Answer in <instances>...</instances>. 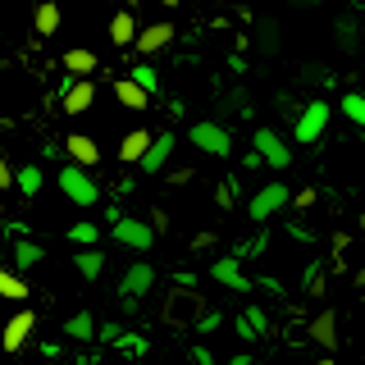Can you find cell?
<instances>
[{"label": "cell", "mask_w": 365, "mask_h": 365, "mask_svg": "<svg viewBox=\"0 0 365 365\" xmlns=\"http://www.w3.org/2000/svg\"><path fill=\"white\" fill-rule=\"evenodd\" d=\"M338 315L334 311H319L315 319H311V342L315 347H324V351H338Z\"/></svg>", "instance_id": "20"}, {"label": "cell", "mask_w": 365, "mask_h": 365, "mask_svg": "<svg viewBox=\"0 0 365 365\" xmlns=\"http://www.w3.org/2000/svg\"><path fill=\"white\" fill-rule=\"evenodd\" d=\"M41 182H46V174H41L37 165H23V169H19V192H23V197H37Z\"/></svg>", "instance_id": "31"}, {"label": "cell", "mask_w": 365, "mask_h": 365, "mask_svg": "<svg viewBox=\"0 0 365 365\" xmlns=\"http://www.w3.org/2000/svg\"><path fill=\"white\" fill-rule=\"evenodd\" d=\"M205 311H210V306H205V297L197 288H182V283H178L174 292H165L160 319H165L169 329H197L201 319H205Z\"/></svg>", "instance_id": "1"}, {"label": "cell", "mask_w": 365, "mask_h": 365, "mask_svg": "<svg viewBox=\"0 0 365 365\" xmlns=\"http://www.w3.org/2000/svg\"><path fill=\"white\" fill-rule=\"evenodd\" d=\"M251 365H256V361H251Z\"/></svg>", "instance_id": "52"}, {"label": "cell", "mask_w": 365, "mask_h": 365, "mask_svg": "<svg viewBox=\"0 0 365 365\" xmlns=\"http://www.w3.org/2000/svg\"><path fill=\"white\" fill-rule=\"evenodd\" d=\"M165 182H169V187H187V182H192V169L187 165H182V169H165Z\"/></svg>", "instance_id": "39"}, {"label": "cell", "mask_w": 365, "mask_h": 365, "mask_svg": "<svg viewBox=\"0 0 365 365\" xmlns=\"http://www.w3.org/2000/svg\"><path fill=\"white\" fill-rule=\"evenodd\" d=\"M110 91H114V101H119L123 110H146V106H151V91H146L142 83H137L133 73L114 78V83H110Z\"/></svg>", "instance_id": "15"}, {"label": "cell", "mask_w": 365, "mask_h": 365, "mask_svg": "<svg viewBox=\"0 0 365 365\" xmlns=\"http://www.w3.org/2000/svg\"><path fill=\"white\" fill-rule=\"evenodd\" d=\"M237 338H242V342H256V338H260V329L242 315V319H237Z\"/></svg>", "instance_id": "42"}, {"label": "cell", "mask_w": 365, "mask_h": 365, "mask_svg": "<svg viewBox=\"0 0 365 365\" xmlns=\"http://www.w3.org/2000/svg\"><path fill=\"white\" fill-rule=\"evenodd\" d=\"M233 201H237V178H224L220 187H215V205H220V210H233Z\"/></svg>", "instance_id": "33"}, {"label": "cell", "mask_w": 365, "mask_h": 365, "mask_svg": "<svg viewBox=\"0 0 365 365\" xmlns=\"http://www.w3.org/2000/svg\"><path fill=\"white\" fill-rule=\"evenodd\" d=\"M68 242H78V247H96V242H101V224L78 220L73 228H68Z\"/></svg>", "instance_id": "30"}, {"label": "cell", "mask_w": 365, "mask_h": 365, "mask_svg": "<svg viewBox=\"0 0 365 365\" xmlns=\"http://www.w3.org/2000/svg\"><path fill=\"white\" fill-rule=\"evenodd\" d=\"M220 324H224V315H220V311H205V319L197 324V334H201V338H210V334H220Z\"/></svg>", "instance_id": "37"}, {"label": "cell", "mask_w": 365, "mask_h": 365, "mask_svg": "<svg viewBox=\"0 0 365 365\" xmlns=\"http://www.w3.org/2000/svg\"><path fill=\"white\" fill-rule=\"evenodd\" d=\"M174 146H178V137H174V133H155L151 151H146V160H142L137 169H142L146 178H151V174H165V169H169V160H174Z\"/></svg>", "instance_id": "14"}, {"label": "cell", "mask_w": 365, "mask_h": 365, "mask_svg": "<svg viewBox=\"0 0 365 365\" xmlns=\"http://www.w3.org/2000/svg\"><path fill=\"white\" fill-rule=\"evenodd\" d=\"M128 73H133V78H137V83H142L146 91H151V96H160V73H155V68L146 64V60H137V64L128 68Z\"/></svg>", "instance_id": "32"}, {"label": "cell", "mask_w": 365, "mask_h": 365, "mask_svg": "<svg viewBox=\"0 0 365 365\" xmlns=\"http://www.w3.org/2000/svg\"><path fill=\"white\" fill-rule=\"evenodd\" d=\"M265 247H269V233H265V224H260V233H256V237H247V242L237 247V256H242V260H247V256H260Z\"/></svg>", "instance_id": "34"}, {"label": "cell", "mask_w": 365, "mask_h": 365, "mask_svg": "<svg viewBox=\"0 0 365 365\" xmlns=\"http://www.w3.org/2000/svg\"><path fill=\"white\" fill-rule=\"evenodd\" d=\"M137 37H142V28H137L133 9H119V14L110 19V41L114 46H137Z\"/></svg>", "instance_id": "22"}, {"label": "cell", "mask_w": 365, "mask_h": 365, "mask_svg": "<svg viewBox=\"0 0 365 365\" xmlns=\"http://www.w3.org/2000/svg\"><path fill=\"white\" fill-rule=\"evenodd\" d=\"M192 361H197V365H215V356L205 347H192Z\"/></svg>", "instance_id": "45"}, {"label": "cell", "mask_w": 365, "mask_h": 365, "mask_svg": "<svg viewBox=\"0 0 365 365\" xmlns=\"http://www.w3.org/2000/svg\"><path fill=\"white\" fill-rule=\"evenodd\" d=\"M41 256H46V247L41 242H32V237H14V251H9V265L14 269H37L41 265Z\"/></svg>", "instance_id": "21"}, {"label": "cell", "mask_w": 365, "mask_h": 365, "mask_svg": "<svg viewBox=\"0 0 365 365\" xmlns=\"http://www.w3.org/2000/svg\"><path fill=\"white\" fill-rule=\"evenodd\" d=\"M151 288H155V269L146 265V260H133V265L123 269V279H119V297L133 306L137 297H142V292H151Z\"/></svg>", "instance_id": "11"}, {"label": "cell", "mask_w": 365, "mask_h": 365, "mask_svg": "<svg viewBox=\"0 0 365 365\" xmlns=\"http://www.w3.org/2000/svg\"><path fill=\"white\" fill-rule=\"evenodd\" d=\"M110 242H119V247H128V251H151V242H155V224L128 220V215H123L119 224H110Z\"/></svg>", "instance_id": "6"}, {"label": "cell", "mask_w": 365, "mask_h": 365, "mask_svg": "<svg viewBox=\"0 0 365 365\" xmlns=\"http://www.w3.org/2000/svg\"><path fill=\"white\" fill-rule=\"evenodd\" d=\"M174 37H178L174 23H142V37H137V55H142V60H151V55L169 51V46H174Z\"/></svg>", "instance_id": "12"}, {"label": "cell", "mask_w": 365, "mask_h": 365, "mask_svg": "<svg viewBox=\"0 0 365 365\" xmlns=\"http://www.w3.org/2000/svg\"><path fill=\"white\" fill-rule=\"evenodd\" d=\"M311 365H338V361H334V351H324V356H319V361H311Z\"/></svg>", "instance_id": "47"}, {"label": "cell", "mask_w": 365, "mask_h": 365, "mask_svg": "<svg viewBox=\"0 0 365 365\" xmlns=\"http://www.w3.org/2000/svg\"><path fill=\"white\" fill-rule=\"evenodd\" d=\"M73 269L83 274L87 283H96L101 274H106V251H101V247H83V251L73 256Z\"/></svg>", "instance_id": "23"}, {"label": "cell", "mask_w": 365, "mask_h": 365, "mask_svg": "<svg viewBox=\"0 0 365 365\" xmlns=\"http://www.w3.org/2000/svg\"><path fill=\"white\" fill-rule=\"evenodd\" d=\"M151 142H155V133H146V128H133V133H123V142H119V155L123 165H142L146 151H151Z\"/></svg>", "instance_id": "17"}, {"label": "cell", "mask_w": 365, "mask_h": 365, "mask_svg": "<svg viewBox=\"0 0 365 365\" xmlns=\"http://www.w3.org/2000/svg\"><path fill=\"white\" fill-rule=\"evenodd\" d=\"M302 78H306V83H324V87H334V73H329L324 64H306V68H302Z\"/></svg>", "instance_id": "35"}, {"label": "cell", "mask_w": 365, "mask_h": 365, "mask_svg": "<svg viewBox=\"0 0 365 365\" xmlns=\"http://www.w3.org/2000/svg\"><path fill=\"white\" fill-rule=\"evenodd\" d=\"M274 110H279L283 123H297V114L306 110V101H297L292 91H274Z\"/></svg>", "instance_id": "28"}, {"label": "cell", "mask_w": 365, "mask_h": 365, "mask_svg": "<svg viewBox=\"0 0 365 365\" xmlns=\"http://www.w3.org/2000/svg\"><path fill=\"white\" fill-rule=\"evenodd\" d=\"M228 365H251V356H233V361H228Z\"/></svg>", "instance_id": "48"}, {"label": "cell", "mask_w": 365, "mask_h": 365, "mask_svg": "<svg viewBox=\"0 0 365 365\" xmlns=\"http://www.w3.org/2000/svg\"><path fill=\"white\" fill-rule=\"evenodd\" d=\"M288 201H292V187H288V182H260V187L251 192V201H247V215L260 228V224H269Z\"/></svg>", "instance_id": "5"}, {"label": "cell", "mask_w": 365, "mask_h": 365, "mask_svg": "<svg viewBox=\"0 0 365 365\" xmlns=\"http://www.w3.org/2000/svg\"><path fill=\"white\" fill-rule=\"evenodd\" d=\"M347 5H351V9H356V14H361V9H365V0H347Z\"/></svg>", "instance_id": "50"}, {"label": "cell", "mask_w": 365, "mask_h": 365, "mask_svg": "<svg viewBox=\"0 0 365 365\" xmlns=\"http://www.w3.org/2000/svg\"><path fill=\"white\" fill-rule=\"evenodd\" d=\"M60 106H64V114H87L96 106V83L91 78H68L60 91Z\"/></svg>", "instance_id": "10"}, {"label": "cell", "mask_w": 365, "mask_h": 365, "mask_svg": "<svg viewBox=\"0 0 365 365\" xmlns=\"http://www.w3.org/2000/svg\"><path fill=\"white\" fill-rule=\"evenodd\" d=\"M329 119H334V110H329V101H306V110L297 114V123H292V142L297 146H319L324 142V133H329Z\"/></svg>", "instance_id": "2"}, {"label": "cell", "mask_w": 365, "mask_h": 365, "mask_svg": "<svg viewBox=\"0 0 365 365\" xmlns=\"http://www.w3.org/2000/svg\"><path fill=\"white\" fill-rule=\"evenodd\" d=\"M64 334L73 338V342H87L91 334H96V319H91V311H78V315H68V324H64Z\"/></svg>", "instance_id": "27"}, {"label": "cell", "mask_w": 365, "mask_h": 365, "mask_svg": "<svg viewBox=\"0 0 365 365\" xmlns=\"http://www.w3.org/2000/svg\"><path fill=\"white\" fill-rule=\"evenodd\" d=\"M288 5H292V9H319L324 0H288Z\"/></svg>", "instance_id": "46"}, {"label": "cell", "mask_w": 365, "mask_h": 365, "mask_svg": "<svg viewBox=\"0 0 365 365\" xmlns=\"http://www.w3.org/2000/svg\"><path fill=\"white\" fill-rule=\"evenodd\" d=\"M60 64H64V73H68V78H91V73L101 68L96 51H87V46H68V51L60 55Z\"/></svg>", "instance_id": "16"}, {"label": "cell", "mask_w": 365, "mask_h": 365, "mask_svg": "<svg viewBox=\"0 0 365 365\" xmlns=\"http://www.w3.org/2000/svg\"><path fill=\"white\" fill-rule=\"evenodd\" d=\"M64 151H68V160H78V165H87V169L101 165V146H96V137H87V133H68Z\"/></svg>", "instance_id": "19"}, {"label": "cell", "mask_w": 365, "mask_h": 365, "mask_svg": "<svg viewBox=\"0 0 365 365\" xmlns=\"http://www.w3.org/2000/svg\"><path fill=\"white\" fill-rule=\"evenodd\" d=\"M32 23H37V37H55V32H60V5H55V0H37Z\"/></svg>", "instance_id": "25"}, {"label": "cell", "mask_w": 365, "mask_h": 365, "mask_svg": "<svg viewBox=\"0 0 365 365\" xmlns=\"http://www.w3.org/2000/svg\"><path fill=\"white\" fill-rule=\"evenodd\" d=\"M251 146L265 155L269 169H288L292 165V146L283 142V133H274V128H256V133H251Z\"/></svg>", "instance_id": "8"}, {"label": "cell", "mask_w": 365, "mask_h": 365, "mask_svg": "<svg viewBox=\"0 0 365 365\" xmlns=\"http://www.w3.org/2000/svg\"><path fill=\"white\" fill-rule=\"evenodd\" d=\"M32 329H37V311H32V306H23V311H14V319L5 324V338H0V342H5V351H9V356H19V351H23V342L32 338Z\"/></svg>", "instance_id": "13"}, {"label": "cell", "mask_w": 365, "mask_h": 365, "mask_svg": "<svg viewBox=\"0 0 365 365\" xmlns=\"http://www.w3.org/2000/svg\"><path fill=\"white\" fill-rule=\"evenodd\" d=\"M338 110L347 114V119L356 123V128H365V91H347V96L338 101Z\"/></svg>", "instance_id": "29"}, {"label": "cell", "mask_w": 365, "mask_h": 365, "mask_svg": "<svg viewBox=\"0 0 365 365\" xmlns=\"http://www.w3.org/2000/svg\"><path fill=\"white\" fill-rule=\"evenodd\" d=\"M187 142L197 146L201 155H220V160L233 155V133H228L224 119H201V123H192V128H187Z\"/></svg>", "instance_id": "3"}, {"label": "cell", "mask_w": 365, "mask_h": 365, "mask_svg": "<svg viewBox=\"0 0 365 365\" xmlns=\"http://www.w3.org/2000/svg\"><path fill=\"white\" fill-rule=\"evenodd\" d=\"M151 224H155V233H169V215L160 210V205H155V210H151Z\"/></svg>", "instance_id": "44"}, {"label": "cell", "mask_w": 365, "mask_h": 365, "mask_svg": "<svg viewBox=\"0 0 365 365\" xmlns=\"http://www.w3.org/2000/svg\"><path fill=\"white\" fill-rule=\"evenodd\" d=\"M55 182H60V192L73 205H96L101 201V182L87 174V165H78V160H68V165L55 174Z\"/></svg>", "instance_id": "4"}, {"label": "cell", "mask_w": 365, "mask_h": 365, "mask_svg": "<svg viewBox=\"0 0 365 365\" xmlns=\"http://www.w3.org/2000/svg\"><path fill=\"white\" fill-rule=\"evenodd\" d=\"M160 5H165V9H178V5H182V0H160Z\"/></svg>", "instance_id": "49"}, {"label": "cell", "mask_w": 365, "mask_h": 365, "mask_svg": "<svg viewBox=\"0 0 365 365\" xmlns=\"http://www.w3.org/2000/svg\"><path fill=\"white\" fill-rule=\"evenodd\" d=\"M356 228H361V233H365V210H361V220H356Z\"/></svg>", "instance_id": "51"}, {"label": "cell", "mask_w": 365, "mask_h": 365, "mask_svg": "<svg viewBox=\"0 0 365 365\" xmlns=\"http://www.w3.org/2000/svg\"><path fill=\"white\" fill-rule=\"evenodd\" d=\"M28 279H23V269H0V297H5V302H28Z\"/></svg>", "instance_id": "26"}, {"label": "cell", "mask_w": 365, "mask_h": 365, "mask_svg": "<svg viewBox=\"0 0 365 365\" xmlns=\"http://www.w3.org/2000/svg\"><path fill=\"white\" fill-rule=\"evenodd\" d=\"M220 247V233H210V228H201L197 237H192V251H215Z\"/></svg>", "instance_id": "38"}, {"label": "cell", "mask_w": 365, "mask_h": 365, "mask_svg": "<svg viewBox=\"0 0 365 365\" xmlns=\"http://www.w3.org/2000/svg\"><path fill=\"white\" fill-rule=\"evenodd\" d=\"M251 37H256V51L265 55V60H274L279 55V46H283V32H279V19H269V14H260L256 19V28H251Z\"/></svg>", "instance_id": "18"}, {"label": "cell", "mask_w": 365, "mask_h": 365, "mask_svg": "<svg viewBox=\"0 0 365 365\" xmlns=\"http://www.w3.org/2000/svg\"><path fill=\"white\" fill-rule=\"evenodd\" d=\"M247 319H251V324L260 329V334H269V315L260 311V306H247Z\"/></svg>", "instance_id": "41"}, {"label": "cell", "mask_w": 365, "mask_h": 365, "mask_svg": "<svg viewBox=\"0 0 365 365\" xmlns=\"http://www.w3.org/2000/svg\"><path fill=\"white\" fill-rule=\"evenodd\" d=\"M242 165H247V169H269V165H265V155H260L256 146H251V151L242 155Z\"/></svg>", "instance_id": "43"}, {"label": "cell", "mask_w": 365, "mask_h": 365, "mask_svg": "<svg viewBox=\"0 0 365 365\" xmlns=\"http://www.w3.org/2000/svg\"><path fill=\"white\" fill-rule=\"evenodd\" d=\"M334 41H338L342 55H356L361 46H365V23H361L356 9H347V14L334 19Z\"/></svg>", "instance_id": "9"}, {"label": "cell", "mask_w": 365, "mask_h": 365, "mask_svg": "<svg viewBox=\"0 0 365 365\" xmlns=\"http://www.w3.org/2000/svg\"><path fill=\"white\" fill-rule=\"evenodd\" d=\"M315 201H319V192L315 187H302V192H297V197H292V210H315Z\"/></svg>", "instance_id": "36"}, {"label": "cell", "mask_w": 365, "mask_h": 365, "mask_svg": "<svg viewBox=\"0 0 365 365\" xmlns=\"http://www.w3.org/2000/svg\"><path fill=\"white\" fill-rule=\"evenodd\" d=\"M233 114H251L247 110V87H228V91H220V101H215V119H233Z\"/></svg>", "instance_id": "24"}, {"label": "cell", "mask_w": 365, "mask_h": 365, "mask_svg": "<svg viewBox=\"0 0 365 365\" xmlns=\"http://www.w3.org/2000/svg\"><path fill=\"white\" fill-rule=\"evenodd\" d=\"M210 279L220 283V288H228V292H251L256 288V283L242 274V256H237V251L233 256H215L210 260Z\"/></svg>", "instance_id": "7"}, {"label": "cell", "mask_w": 365, "mask_h": 365, "mask_svg": "<svg viewBox=\"0 0 365 365\" xmlns=\"http://www.w3.org/2000/svg\"><path fill=\"white\" fill-rule=\"evenodd\" d=\"M0 187H5V192H9V187H19V169L9 165V160H0Z\"/></svg>", "instance_id": "40"}]
</instances>
